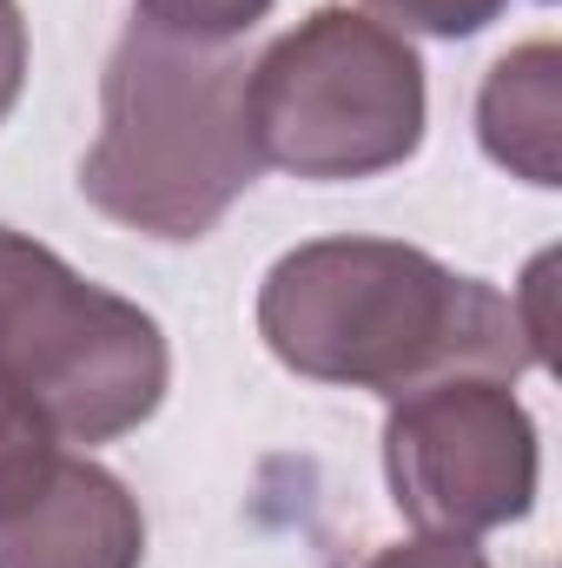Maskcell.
Listing matches in <instances>:
<instances>
[{"label":"cell","instance_id":"cell-11","mask_svg":"<svg viewBox=\"0 0 562 568\" xmlns=\"http://www.w3.org/2000/svg\"><path fill=\"white\" fill-rule=\"evenodd\" d=\"M364 568H490V556L463 536H418V542H398V549H378Z\"/></svg>","mask_w":562,"mask_h":568},{"label":"cell","instance_id":"cell-10","mask_svg":"<svg viewBox=\"0 0 562 568\" xmlns=\"http://www.w3.org/2000/svg\"><path fill=\"white\" fill-rule=\"evenodd\" d=\"M391 33H436V40H470L483 33L503 0H364Z\"/></svg>","mask_w":562,"mask_h":568},{"label":"cell","instance_id":"cell-1","mask_svg":"<svg viewBox=\"0 0 562 568\" xmlns=\"http://www.w3.org/2000/svg\"><path fill=\"white\" fill-rule=\"evenodd\" d=\"M259 337L284 371L404 397L443 377H516L543 364L530 317L398 239H311L259 284Z\"/></svg>","mask_w":562,"mask_h":568},{"label":"cell","instance_id":"cell-9","mask_svg":"<svg viewBox=\"0 0 562 568\" xmlns=\"http://www.w3.org/2000/svg\"><path fill=\"white\" fill-rule=\"evenodd\" d=\"M279 0H140V20L179 40H239L252 33Z\"/></svg>","mask_w":562,"mask_h":568},{"label":"cell","instance_id":"cell-3","mask_svg":"<svg viewBox=\"0 0 562 568\" xmlns=\"http://www.w3.org/2000/svg\"><path fill=\"white\" fill-rule=\"evenodd\" d=\"M259 165L298 179H371L423 140V60L371 13L318 7L245 73Z\"/></svg>","mask_w":562,"mask_h":568},{"label":"cell","instance_id":"cell-7","mask_svg":"<svg viewBox=\"0 0 562 568\" xmlns=\"http://www.w3.org/2000/svg\"><path fill=\"white\" fill-rule=\"evenodd\" d=\"M476 140L530 185H562V53L530 40L503 53L476 93Z\"/></svg>","mask_w":562,"mask_h":568},{"label":"cell","instance_id":"cell-6","mask_svg":"<svg viewBox=\"0 0 562 568\" xmlns=\"http://www.w3.org/2000/svg\"><path fill=\"white\" fill-rule=\"evenodd\" d=\"M145 516L127 483L87 456H60L40 489L0 509V568H140Z\"/></svg>","mask_w":562,"mask_h":568},{"label":"cell","instance_id":"cell-4","mask_svg":"<svg viewBox=\"0 0 562 568\" xmlns=\"http://www.w3.org/2000/svg\"><path fill=\"white\" fill-rule=\"evenodd\" d=\"M0 377L60 436L113 443L159 410L172 351L152 311L0 225Z\"/></svg>","mask_w":562,"mask_h":568},{"label":"cell","instance_id":"cell-5","mask_svg":"<svg viewBox=\"0 0 562 568\" xmlns=\"http://www.w3.org/2000/svg\"><path fill=\"white\" fill-rule=\"evenodd\" d=\"M384 476L391 503L404 509V523H418V536L476 542L530 516L543 449L510 377H443L391 397Z\"/></svg>","mask_w":562,"mask_h":568},{"label":"cell","instance_id":"cell-2","mask_svg":"<svg viewBox=\"0 0 562 568\" xmlns=\"http://www.w3.org/2000/svg\"><path fill=\"white\" fill-rule=\"evenodd\" d=\"M245 73L232 40H179L133 20L107 60L100 140L80 159V192L145 239H205L259 179Z\"/></svg>","mask_w":562,"mask_h":568},{"label":"cell","instance_id":"cell-12","mask_svg":"<svg viewBox=\"0 0 562 568\" xmlns=\"http://www.w3.org/2000/svg\"><path fill=\"white\" fill-rule=\"evenodd\" d=\"M27 87V20H20V0H0V120L13 113Z\"/></svg>","mask_w":562,"mask_h":568},{"label":"cell","instance_id":"cell-8","mask_svg":"<svg viewBox=\"0 0 562 568\" xmlns=\"http://www.w3.org/2000/svg\"><path fill=\"white\" fill-rule=\"evenodd\" d=\"M60 463V429L47 424V410L13 390L0 377V509L20 503L27 489H40V476Z\"/></svg>","mask_w":562,"mask_h":568}]
</instances>
